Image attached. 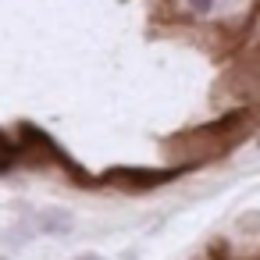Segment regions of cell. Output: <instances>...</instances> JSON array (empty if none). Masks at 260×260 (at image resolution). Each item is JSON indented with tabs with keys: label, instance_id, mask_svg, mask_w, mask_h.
Here are the masks:
<instances>
[{
	"label": "cell",
	"instance_id": "6",
	"mask_svg": "<svg viewBox=\"0 0 260 260\" xmlns=\"http://www.w3.org/2000/svg\"><path fill=\"white\" fill-rule=\"evenodd\" d=\"M75 260H104L100 253H82V256H75Z\"/></svg>",
	"mask_w": 260,
	"mask_h": 260
},
{
	"label": "cell",
	"instance_id": "3",
	"mask_svg": "<svg viewBox=\"0 0 260 260\" xmlns=\"http://www.w3.org/2000/svg\"><path fill=\"white\" fill-rule=\"evenodd\" d=\"M25 228H29V232H40V235H68V232L75 228V217H72V210L47 207V210H36Z\"/></svg>",
	"mask_w": 260,
	"mask_h": 260
},
{
	"label": "cell",
	"instance_id": "2",
	"mask_svg": "<svg viewBox=\"0 0 260 260\" xmlns=\"http://www.w3.org/2000/svg\"><path fill=\"white\" fill-rule=\"evenodd\" d=\"M182 171H189V164L178 168H139V164H121V168H107L96 185H114L125 192H146V189H160L168 182H175Z\"/></svg>",
	"mask_w": 260,
	"mask_h": 260
},
{
	"label": "cell",
	"instance_id": "1",
	"mask_svg": "<svg viewBox=\"0 0 260 260\" xmlns=\"http://www.w3.org/2000/svg\"><path fill=\"white\" fill-rule=\"evenodd\" d=\"M249 128H253V111L239 107V111H228L224 118H217L214 125H203V128H192V132L164 139V150L168 153H185L189 168H192V164L224 157L232 146H239L249 136Z\"/></svg>",
	"mask_w": 260,
	"mask_h": 260
},
{
	"label": "cell",
	"instance_id": "4",
	"mask_svg": "<svg viewBox=\"0 0 260 260\" xmlns=\"http://www.w3.org/2000/svg\"><path fill=\"white\" fill-rule=\"evenodd\" d=\"M18 160H22L18 143H11V139H8V132H0V171H11Z\"/></svg>",
	"mask_w": 260,
	"mask_h": 260
},
{
	"label": "cell",
	"instance_id": "5",
	"mask_svg": "<svg viewBox=\"0 0 260 260\" xmlns=\"http://www.w3.org/2000/svg\"><path fill=\"white\" fill-rule=\"evenodd\" d=\"M189 8H192L196 15H207V11L214 8V0H189Z\"/></svg>",
	"mask_w": 260,
	"mask_h": 260
},
{
	"label": "cell",
	"instance_id": "7",
	"mask_svg": "<svg viewBox=\"0 0 260 260\" xmlns=\"http://www.w3.org/2000/svg\"><path fill=\"white\" fill-rule=\"evenodd\" d=\"M0 260H8V256H0Z\"/></svg>",
	"mask_w": 260,
	"mask_h": 260
}]
</instances>
